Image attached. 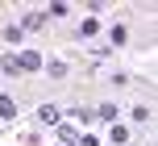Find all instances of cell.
<instances>
[{
    "mask_svg": "<svg viewBox=\"0 0 158 146\" xmlns=\"http://www.w3.org/2000/svg\"><path fill=\"white\" fill-rule=\"evenodd\" d=\"M67 117H75L79 125H87V121H92V113H87V109H71V113H67Z\"/></svg>",
    "mask_w": 158,
    "mask_h": 146,
    "instance_id": "7",
    "label": "cell"
},
{
    "mask_svg": "<svg viewBox=\"0 0 158 146\" xmlns=\"http://www.w3.org/2000/svg\"><path fill=\"white\" fill-rule=\"evenodd\" d=\"M38 117H42V125H58V109H54V105H42Z\"/></svg>",
    "mask_w": 158,
    "mask_h": 146,
    "instance_id": "2",
    "label": "cell"
},
{
    "mask_svg": "<svg viewBox=\"0 0 158 146\" xmlns=\"http://www.w3.org/2000/svg\"><path fill=\"white\" fill-rule=\"evenodd\" d=\"M58 138H63V146H71L79 134H75V125H63V130H58Z\"/></svg>",
    "mask_w": 158,
    "mask_h": 146,
    "instance_id": "6",
    "label": "cell"
},
{
    "mask_svg": "<svg viewBox=\"0 0 158 146\" xmlns=\"http://www.w3.org/2000/svg\"><path fill=\"white\" fill-rule=\"evenodd\" d=\"M96 29H100V21H96V17H87V21H83V25H79V33H83V38H92V33H96Z\"/></svg>",
    "mask_w": 158,
    "mask_h": 146,
    "instance_id": "5",
    "label": "cell"
},
{
    "mask_svg": "<svg viewBox=\"0 0 158 146\" xmlns=\"http://www.w3.org/2000/svg\"><path fill=\"white\" fill-rule=\"evenodd\" d=\"M0 117H8V121L17 117V100L13 96H0Z\"/></svg>",
    "mask_w": 158,
    "mask_h": 146,
    "instance_id": "4",
    "label": "cell"
},
{
    "mask_svg": "<svg viewBox=\"0 0 158 146\" xmlns=\"http://www.w3.org/2000/svg\"><path fill=\"white\" fill-rule=\"evenodd\" d=\"M42 25H46V17H42V13H25L21 29H42Z\"/></svg>",
    "mask_w": 158,
    "mask_h": 146,
    "instance_id": "3",
    "label": "cell"
},
{
    "mask_svg": "<svg viewBox=\"0 0 158 146\" xmlns=\"http://www.w3.org/2000/svg\"><path fill=\"white\" fill-rule=\"evenodd\" d=\"M17 63H21V71H38V67H42V54H38V50H21Z\"/></svg>",
    "mask_w": 158,
    "mask_h": 146,
    "instance_id": "1",
    "label": "cell"
}]
</instances>
